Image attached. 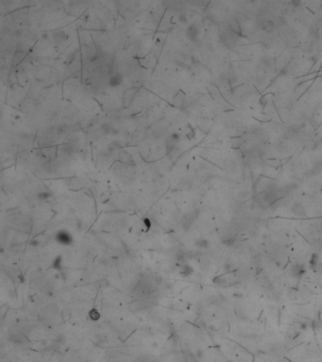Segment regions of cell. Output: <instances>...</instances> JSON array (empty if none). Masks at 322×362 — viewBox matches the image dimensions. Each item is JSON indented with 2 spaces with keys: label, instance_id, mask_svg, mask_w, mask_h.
<instances>
[{
  "label": "cell",
  "instance_id": "30bf717a",
  "mask_svg": "<svg viewBox=\"0 0 322 362\" xmlns=\"http://www.w3.org/2000/svg\"><path fill=\"white\" fill-rule=\"evenodd\" d=\"M143 224H144V225L146 227V231H149V230L150 229L151 225H152V224H151V221H150L149 218H144V219H143Z\"/></svg>",
  "mask_w": 322,
  "mask_h": 362
},
{
  "label": "cell",
  "instance_id": "ba28073f",
  "mask_svg": "<svg viewBox=\"0 0 322 362\" xmlns=\"http://www.w3.org/2000/svg\"><path fill=\"white\" fill-rule=\"evenodd\" d=\"M197 35V28L195 27V25H191V28L188 29V36L190 37V39H195Z\"/></svg>",
  "mask_w": 322,
  "mask_h": 362
},
{
  "label": "cell",
  "instance_id": "52a82bcc",
  "mask_svg": "<svg viewBox=\"0 0 322 362\" xmlns=\"http://www.w3.org/2000/svg\"><path fill=\"white\" fill-rule=\"evenodd\" d=\"M121 81H122V77H121L119 75H116V76H114L111 77L109 83H110L111 86H114H114L119 85V84L121 83Z\"/></svg>",
  "mask_w": 322,
  "mask_h": 362
},
{
  "label": "cell",
  "instance_id": "8992f818",
  "mask_svg": "<svg viewBox=\"0 0 322 362\" xmlns=\"http://www.w3.org/2000/svg\"><path fill=\"white\" fill-rule=\"evenodd\" d=\"M318 261H319V257H318V255L316 254V253H314V254H312V256H311V257H310V260H309V265H310V267H311L312 269L315 268L316 266H318Z\"/></svg>",
  "mask_w": 322,
  "mask_h": 362
},
{
  "label": "cell",
  "instance_id": "7a4b0ae2",
  "mask_svg": "<svg viewBox=\"0 0 322 362\" xmlns=\"http://www.w3.org/2000/svg\"><path fill=\"white\" fill-rule=\"evenodd\" d=\"M292 275L296 278H300L302 277L306 273V267L303 264H298L292 268Z\"/></svg>",
  "mask_w": 322,
  "mask_h": 362
},
{
  "label": "cell",
  "instance_id": "9c48e42d",
  "mask_svg": "<svg viewBox=\"0 0 322 362\" xmlns=\"http://www.w3.org/2000/svg\"><path fill=\"white\" fill-rule=\"evenodd\" d=\"M196 244H197V246L199 247V248H207L208 245H209V242H208L207 240L201 239V240H198V241L196 242Z\"/></svg>",
  "mask_w": 322,
  "mask_h": 362
},
{
  "label": "cell",
  "instance_id": "5b68a950",
  "mask_svg": "<svg viewBox=\"0 0 322 362\" xmlns=\"http://www.w3.org/2000/svg\"><path fill=\"white\" fill-rule=\"evenodd\" d=\"M88 317L90 320L96 322L100 319V312L96 308H92L88 313Z\"/></svg>",
  "mask_w": 322,
  "mask_h": 362
},
{
  "label": "cell",
  "instance_id": "8fae6325",
  "mask_svg": "<svg viewBox=\"0 0 322 362\" xmlns=\"http://www.w3.org/2000/svg\"><path fill=\"white\" fill-rule=\"evenodd\" d=\"M38 197L41 198V199H43V200H45V199H47L49 197V194L47 193H41L38 194Z\"/></svg>",
  "mask_w": 322,
  "mask_h": 362
},
{
  "label": "cell",
  "instance_id": "7c38bea8",
  "mask_svg": "<svg viewBox=\"0 0 322 362\" xmlns=\"http://www.w3.org/2000/svg\"><path fill=\"white\" fill-rule=\"evenodd\" d=\"M29 245H30V246H38V245H39V241H35V240H32V241H30Z\"/></svg>",
  "mask_w": 322,
  "mask_h": 362
},
{
  "label": "cell",
  "instance_id": "6da1fadb",
  "mask_svg": "<svg viewBox=\"0 0 322 362\" xmlns=\"http://www.w3.org/2000/svg\"><path fill=\"white\" fill-rule=\"evenodd\" d=\"M55 240L62 245H70L73 244V237L68 231L60 230L55 235Z\"/></svg>",
  "mask_w": 322,
  "mask_h": 362
},
{
  "label": "cell",
  "instance_id": "5bb4252c",
  "mask_svg": "<svg viewBox=\"0 0 322 362\" xmlns=\"http://www.w3.org/2000/svg\"><path fill=\"white\" fill-rule=\"evenodd\" d=\"M278 362H282V361H278Z\"/></svg>",
  "mask_w": 322,
  "mask_h": 362
},
{
  "label": "cell",
  "instance_id": "3957f363",
  "mask_svg": "<svg viewBox=\"0 0 322 362\" xmlns=\"http://www.w3.org/2000/svg\"><path fill=\"white\" fill-rule=\"evenodd\" d=\"M193 272H194V270H193V268L190 265L183 264L181 266V273H181V275L183 276V277H188V276H190L192 275Z\"/></svg>",
  "mask_w": 322,
  "mask_h": 362
},
{
  "label": "cell",
  "instance_id": "4fadbf2b",
  "mask_svg": "<svg viewBox=\"0 0 322 362\" xmlns=\"http://www.w3.org/2000/svg\"><path fill=\"white\" fill-rule=\"evenodd\" d=\"M227 362H232V361H227Z\"/></svg>",
  "mask_w": 322,
  "mask_h": 362
},
{
  "label": "cell",
  "instance_id": "277c9868",
  "mask_svg": "<svg viewBox=\"0 0 322 362\" xmlns=\"http://www.w3.org/2000/svg\"><path fill=\"white\" fill-rule=\"evenodd\" d=\"M52 268L54 269V270H58V271L62 270V268H63V257H62V256H57L54 258V260L52 262Z\"/></svg>",
  "mask_w": 322,
  "mask_h": 362
}]
</instances>
